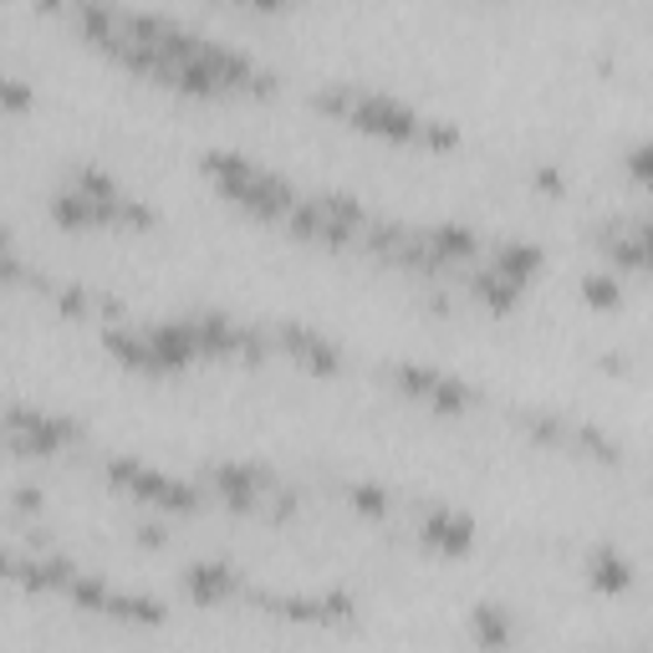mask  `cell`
Returning a JSON list of instances; mask_svg holds the SVG:
<instances>
[{"label": "cell", "mask_w": 653, "mask_h": 653, "mask_svg": "<svg viewBox=\"0 0 653 653\" xmlns=\"http://www.w3.org/2000/svg\"><path fill=\"white\" fill-rule=\"evenodd\" d=\"M6 435H11L16 455H61L82 439V423L61 419V413H41V409H26V403H11L6 413Z\"/></svg>", "instance_id": "cell-4"}, {"label": "cell", "mask_w": 653, "mask_h": 653, "mask_svg": "<svg viewBox=\"0 0 653 653\" xmlns=\"http://www.w3.org/2000/svg\"><path fill=\"white\" fill-rule=\"evenodd\" d=\"M108 480L118 485L123 496L144 500V506H154V510H169V516H189V510H199V500H205V485L174 480V475L154 470V465H144V460H128V455H113L108 460Z\"/></svg>", "instance_id": "cell-3"}, {"label": "cell", "mask_w": 653, "mask_h": 653, "mask_svg": "<svg viewBox=\"0 0 653 653\" xmlns=\"http://www.w3.org/2000/svg\"><path fill=\"white\" fill-rule=\"evenodd\" d=\"M235 6H251V11H281L286 0H235Z\"/></svg>", "instance_id": "cell-19"}, {"label": "cell", "mask_w": 653, "mask_h": 653, "mask_svg": "<svg viewBox=\"0 0 653 653\" xmlns=\"http://www.w3.org/2000/svg\"><path fill=\"white\" fill-rule=\"evenodd\" d=\"M108 617H118V623H144V628H158V623H164V603H154V597H144V593H113Z\"/></svg>", "instance_id": "cell-13"}, {"label": "cell", "mask_w": 653, "mask_h": 653, "mask_svg": "<svg viewBox=\"0 0 653 653\" xmlns=\"http://www.w3.org/2000/svg\"><path fill=\"white\" fill-rule=\"evenodd\" d=\"M103 342H108L113 358H118L123 368H134V373H169V368H164V358H158V348L148 342L144 326H108V332H103Z\"/></svg>", "instance_id": "cell-9"}, {"label": "cell", "mask_w": 653, "mask_h": 653, "mask_svg": "<svg viewBox=\"0 0 653 653\" xmlns=\"http://www.w3.org/2000/svg\"><path fill=\"white\" fill-rule=\"evenodd\" d=\"M587 582H593L597 593H628L633 587V562L617 552V546H597L593 557H587Z\"/></svg>", "instance_id": "cell-11"}, {"label": "cell", "mask_w": 653, "mask_h": 653, "mask_svg": "<svg viewBox=\"0 0 653 653\" xmlns=\"http://www.w3.org/2000/svg\"><path fill=\"white\" fill-rule=\"evenodd\" d=\"M184 593L199 607H220V603H231V597H241L245 582L225 562H194V567H184Z\"/></svg>", "instance_id": "cell-8"}, {"label": "cell", "mask_w": 653, "mask_h": 653, "mask_svg": "<svg viewBox=\"0 0 653 653\" xmlns=\"http://www.w3.org/2000/svg\"><path fill=\"white\" fill-rule=\"evenodd\" d=\"M413 536H419V546L423 552H435V557H465V552L475 546V520L465 516V510L439 506L419 520V532Z\"/></svg>", "instance_id": "cell-7"}, {"label": "cell", "mask_w": 653, "mask_h": 653, "mask_svg": "<svg viewBox=\"0 0 653 653\" xmlns=\"http://www.w3.org/2000/svg\"><path fill=\"white\" fill-rule=\"evenodd\" d=\"M0 108L11 113V118L16 113H26L31 108V87H26L21 77H6V82H0Z\"/></svg>", "instance_id": "cell-17"}, {"label": "cell", "mask_w": 653, "mask_h": 653, "mask_svg": "<svg viewBox=\"0 0 653 653\" xmlns=\"http://www.w3.org/2000/svg\"><path fill=\"white\" fill-rule=\"evenodd\" d=\"M393 383H399V393H409L429 413H465L475 403V393L460 378L439 373V368H423V363H393Z\"/></svg>", "instance_id": "cell-5"}, {"label": "cell", "mask_w": 653, "mask_h": 653, "mask_svg": "<svg viewBox=\"0 0 653 653\" xmlns=\"http://www.w3.org/2000/svg\"><path fill=\"white\" fill-rule=\"evenodd\" d=\"M348 500L363 516H388V490L383 485H348Z\"/></svg>", "instance_id": "cell-16"}, {"label": "cell", "mask_w": 653, "mask_h": 653, "mask_svg": "<svg viewBox=\"0 0 653 653\" xmlns=\"http://www.w3.org/2000/svg\"><path fill=\"white\" fill-rule=\"evenodd\" d=\"M312 103L322 113H332V118H342L348 128H358V134L383 138V144H419V134H423V118H419V113L403 108L399 97H388V92L342 87V92H316Z\"/></svg>", "instance_id": "cell-2"}, {"label": "cell", "mask_w": 653, "mask_h": 653, "mask_svg": "<svg viewBox=\"0 0 653 653\" xmlns=\"http://www.w3.org/2000/svg\"><path fill=\"white\" fill-rule=\"evenodd\" d=\"M276 348L286 352L296 368H306V373H316V378L342 373V352L332 348L322 332H312V326H302V322H281L276 326Z\"/></svg>", "instance_id": "cell-6"}, {"label": "cell", "mask_w": 653, "mask_h": 653, "mask_svg": "<svg viewBox=\"0 0 653 653\" xmlns=\"http://www.w3.org/2000/svg\"><path fill=\"white\" fill-rule=\"evenodd\" d=\"M520 291H526V286H520V281H510L500 266H480L470 276V296H475V302H485L490 312H510V306L520 302Z\"/></svg>", "instance_id": "cell-12"}, {"label": "cell", "mask_w": 653, "mask_h": 653, "mask_svg": "<svg viewBox=\"0 0 653 653\" xmlns=\"http://www.w3.org/2000/svg\"><path fill=\"white\" fill-rule=\"evenodd\" d=\"M475 643H480V649H510V639H516V633H510V617H506V607H475Z\"/></svg>", "instance_id": "cell-14"}, {"label": "cell", "mask_w": 653, "mask_h": 653, "mask_svg": "<svg viewBox=\"0 0 653 653\" xmlns=\"http://www.w3.org/2000/svg\"><path fill=\"white\" fill-rule=\"evenodd\" d=\"M199 164H205V174L215 179L220 199H231L235 209H245V215H255V220L286 225V215L296 209V199H302L281 174H271L266 164H255V158H245V154H205Z\"/></svg>", "instance_id": "cell-1"}, {"label": "cell", "mask_w": 653, "mask_h": 653, "mask_svg": "<svg viewBox=\"0 0 653 653\" xmlns=\"http://www.w3.org/2000/svg\"><path fill=\"white\" fill-rule=\"evenodd\" d=\"M490 266H500L510 281H520V286H532V276H542L546 255H542V245H532V241H500L496 251H490Z\"/></svg>", "instance_id": "cell-10"}, {"label": "cell", "mask_w": 653, "mask_h": 653, "mask_svg": "<svg viewBox=\"0 0 653 653\" xmlns=\"http://www.w3.org/2000/svg\"><path fill=\"white\" fill-rule=\"evenodd\" d=\"M582 302L597 306V312H613V306L623 302V291H617L613 276H587V281H582Z\"/></svg>", "instance_id": "cell-15"}, {"label": "cell", "mask_w": 653, "mask_h": 653, "mask_svg": "<svg viewBox=\"0 0 653 653\" xmlns=\"http://www.w3.org/2000/svg\"><path fill=\"white\" fill-rule=\"evenodd\" d=\"M628 174H633L639 184H649V189H653V144H639V148H633V154H628Z\"/></svg>", "instance_id": "cell-18"}]
</instances>
